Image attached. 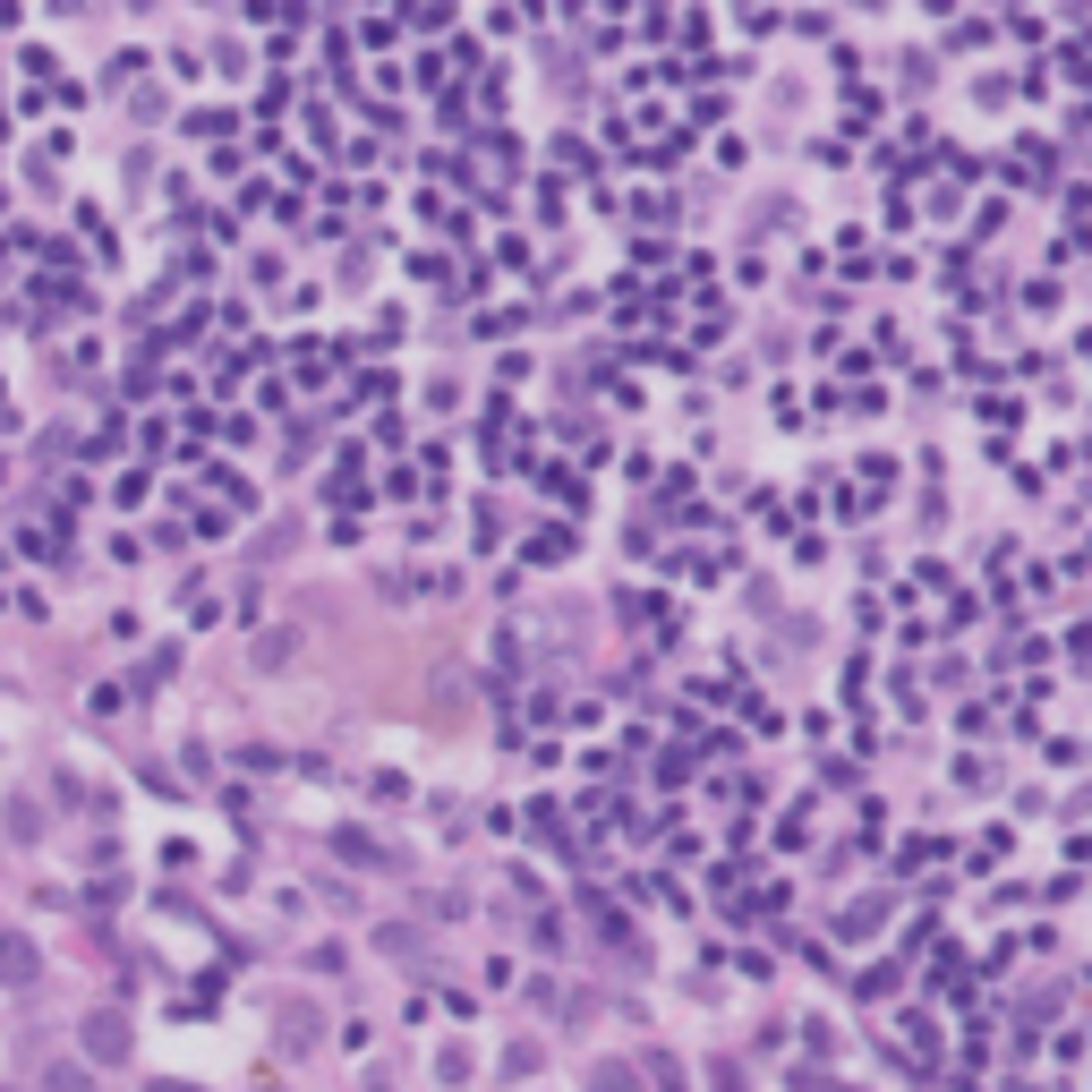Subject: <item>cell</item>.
<instances>
[{"label": "cell", "instance_id": "cell-1", "mask_svg": "<svg viewBox=\"0 0 1092 1092\" xmlns=\"http://www.w3.org/2000/svg\"><path fill=\"white\" fill-rule=\"evenodd\" d=\"M26 973H35V956H26V939H9V930H0V982H26Z\"/></svg>", "mask_w": 1092, "mask_h": 1092}, {"label": "cell", "instance_id": "cell-2", "mask_svg": "<svg viewBox=\"0 0 1092 1092\" xmlns=\"http://www.w3.org/2000/svg\"><path fill=\"white\" fill-rule=\"evenodd\" d=\"M51 1092H86V1075H78V1067H60V1075H51Z\"/></svg>", "mask_w": 1092, "mask_h": 1092}]
</instances>
